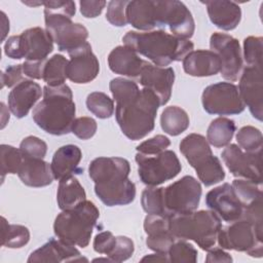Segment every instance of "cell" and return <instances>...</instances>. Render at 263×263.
<instances>
[{
	"mask_svg": "<svg viewBox=\"0 0 263 263\" xmlns=\"http://www.w3.org/2000/svg\"><path fill=\"white\" fill-rule=\"evenodd\" d=\"M109 88L116 102L115 118L123 135L138 141L151 133L160 106L157 96L147 88L140 89L135 81L122 77L112 79Z\"/></svg>",
	"mask_w": 263,
	"mask_h": 263,
	"instance_id": "obj_1",
	"label": "cell"
},
{
	"mask_svg": "<svg viewBox=\"0 0 263 263\" xmlns=\"http://www.w3.org/2000/svg\"><path fill=\"white\" fill-rule=\"evenodd\" d=\"M130 165L122 157H98L88 167L95 183V193L108 205H126L136 197V185L128 179Z\"/></svg>",
	"mask_w": 263,
	"mask_h": 263,
	"instance_id": "obj_2",
	"label": "cell"
},
{
	"mask_svg": "<svg viewBox=\"0 0 263 263\" xmlns=\"http://www.w3.org/2000/svg\"><path fill=\"white\" fill-rule=\"evenodd\" d=\"M125 46L150 60L155 66L165 67L183 59L193 50L190 40L178 38L165 31H128L122 38Z\"/></svg>",
	"mask_w": 263,
	"mask_h": 263,
	"instance_id": "obj_3",
	"label": "cell"
},
{
	"mask_svg": "<svg viewBox=\"0 0 263 263\" xmlns=\"http://www.w3.org/2000/svg\"><path fill=\"white\" fill-rule=\"evenodd\" d=\"M76 106L71 88L66 84L43 87V100L33 109L35 123L47 134L64 136L71 133Z\"/></svg>",
	"mask_w": 263,
	"mask_h": 263,
	"instance_id": "obj_4",
	"label": "cell"
},
{
	"mask_svg": "<svg viewBox=\"0 0 263 263\" xmlns=\"http://www.w3.org/2000/svg\"><path fill=\"white\" fill-rule=\"evenodd\" d=\"M168 227L177 239L193 240L203 251L215 247L222 227L221 219L213 211H193L168 218Z\"/></svg>",
	"mask_w": 263,
	"mask_h": 263,
	"instance_id": "obj_5",
	"label": "cell"
},
{
	"mask_svg": "<svg viewBox=\"0 0 263 263\" xmlns=\"http://www.w3.org/2000/svg\"><path fill=\"white\" fill-rule=\"evenodd\" d=\"M99 217L97 205L92 201L84 200L57 216L53 223L54 234L69 245L86 248Z\"/></svg>",
	"mask_w": 263,
	"mask_h": 263,
	"instance_id": "obj_6",
	"label": "cell"
},
{
	"mask_svg": "<svg viewBox=\"0 0 263 263\" xmlns=\"http://www.w3.org/2000/svg\"><path fill=\"white\" fill-rule=\"evenodd\" d=\"M180 151L195 170L204 186H212L224 180L225 172L220 159L212 152L208 140L199 134H190L180 143Z\"/></svg>",
	"mask_w": 263,
	"mask_h": 263,
	"instance_id": "obj_7",
	"label": "cell"
},
{
	"mask_svg": "<svg viewBox=\"0 0 263 263\" xmlns=\"http://www.w3.org/2000/svg\"><path fill=\"white\" fill-rule=\"evenodd\" d=\"M217 242L224 250L245 252L251 257L263 255V227H258L246 219H238L221 227Z\"/></svg>",
	"mask_w": 263,
	"mask_h": 263,
	"instance_id": "obj_8",
	"label": "cell"
},
{
	"mask_svg": "<svg viewBox=\"0 0 263 263\" xmlns=\"http://www.w3.org/2000/svg\"><path fill=\"white\" fill-rule=\"evenodd\" d=\"M135 159L139 177L147 186H157L172 180L182 170L177 154L172 150H164L153 155L137 152Z\"/></svg>",
	"mask_w": 263,
	"mask_h": 263,
	"instance_id": "obj_9",
	"label": "cell"
},
{
	"mask_svg": "<svg viewBox=\"0 0 263 263\" xmlns=\"http://www.w3.org/2000/svg\"><path fill=\"white\" fill-rule=\"evenodd\" d=\"M155 2V28L168 29L172 35L189 40L194 34L195 23L187 6L178 0Z\"/></svg>",
	"mask_w": 263,
	"mask_h": 263,
	"instance_id": "obj_10",
	"label": "cell"
},
{
	"mask_svg": "<svg viewBox=\"0 0 263 263\" xmlns=\"http://www.w3.org/2000/svg\"><path fill=\"white\" fill-rule=\"evenodd\" d=\"M201 193L200 183L192 176H184L167 187H163L165 216L170 218L195 211L199 205Z\"/></svg>",
	"mask_w": 263,
	"mask_h": 263,
	"instance_id": "obj_11",
	"label": "cell"
},
{
	"mask_svg": "<svg viewBox=\"0 0 263 263\" xmlns=\"http://www.w3.org/2000/svg\"><path fill=\"white\" fill-rule=\"evenodd\" d=\"M205 112L213 115H237L246 106L239 96L238 87L231 82H218L206 86L201 95Z\"/></svg>",
	"mask_w": 263,
	"mask_h": 263,
	"instance_id": "obj_12",
	"label": "cell"
},
{
	"mask_svg": "<svg viewBox=\"0 0 263 263\" xmlns=\"http://www.w3.org/2000/svg\"><path fill=\"white\" fill-rule=\"evenodd\" d=\"M44 21L45 30L60 51L69 52L86 42L87 29L79 23H73L71 17L61 13L44 12Z\"/></svg>",
	"mask_w": 263,
	"mask_h": 263,
	"instance_id": "obj_13",
	"label": "cell"
},
{
	"mask_svg": "<svg viewBox=\"0 0 263 263\" xmlns=\"http://www.w3.org/2000/svg\"><path fill=\"white\" fill-rule=\"evenodd\" d=\"M210 47L221 62V76L229 81H236L242 69V54L236 38L225 33L216 32L210 38Z\"/></svg>",
	"mask_w": 263,
	"mask_h": 263,
	"instance_id": "obj_14",
	"label": "cell"
},
{
	"mask_svg": "<svg viewBox=\"0 0 263 263\" xmlns=\"http://www.w3.org/2000/svg\"><path fill=\"white\" fill-rule=\"evenodd\" d=\"M221 156L234 177L262 184L261 152H246L236 144H229Z\"/></svg>",
	"mask_w": 263,
	"mask_h": 263,
	"instance_id": "obj_15",
	"label": "cell"
},
{
	"mask_svg": "<svg viewBox=\"0 0 263 263\" xmlns=\"http://www.w3.org/2000/svg\"><path fill=\"white\" fill-rule=\"evenodd\" d=\"M239 96L254 118L262 121L263 116V80L262 67L247 66L239 77Z\"/></svg>",
	"mask_w": 263,
	"mask_h": 263,
	"instance_id": "obj_16",
	"label": "cell"
},
{
	"mask_svg": "<svg viewBox=\"0 0 263 263\" xmlns=\"http://www.w3.org/2000/svg\"><path fill=\"white\" fill-rule=\"evenodd\" d=\"M68 53L70 61L67 66V78L72 82L77 84L88 83L98 76L100 63L87 41Z\"/></svg>",
	"mask_w": 263,
	"mask_h": 263,
	"instance_id": "obj_17",
	"label": "cell"
},
{
	"mask_svg": "<svg viewBox=\"0 0 263 263\" xmlns=\"http://www.w3.org/2000/svg\"><path fill=\"white\" fill-rule=\"evenodd\" d=\"M205 204L221 220L228 223L241 219L243 214V206L229 183L210 190L205 195Z\"/></svg>",
	"mask_w": 263,
	"mask_h": 263,
	"instance_id": "obj_18",
	"label": "cell"
},
{
	"mask_svg": "<svg viewBox=\"0 0 263 263\" xmlns=\"http://www.w3.org/2000/svg\"><path fill=\"white\" fill-rule=\"evenodd\" d=\"M137 80L143 88L153 91L159 99L160 106H163L172 96L175 71L172 67H158L146 62Z\"/></svg>",
	"mask_w": 263,
	"mask_h": 263,
	"instance_id": "obj_19",
	"label": "cell"
},
{
	"mask_svg": "<svg viewBox=\"0 0 263 263\" xmlns=\"http://www.w3.org/2000/svg\"><path fill=\"white\" fill-rule=\"evenodd\" d=\"M87 262L75 246L69 245L63 240L50 238L39 249L31 253L28 262Z\"/></svg>",
	"mask_w": 263,
	"mask_h": 263,
	"instance_id": "obj_20",
	"label": "cell"
},
{
	"mask_svg": "<svg viewBox=\"0 0 263 263\" xmlns=\"http://www.w3.org/2000/svg\"><path fill=\"white\" fill-rule=\"evenodd\" d=\"M43 90L33 80H24L14 86L8 95V108L16 118H23L40 99Z\"/></svg>",
	"mask_w": 263,
	"mask_h": 263,
	"instance_id": "obj_21",
	"label": "cell"
},
{
	"mask_svg": "<svg viewBox=\"0 0 263 263\" xmlns=\"http://www.w3.org/2000/svg\"><path fill=\"white\" fill-rule=\"evenodd\" d=\"M24 58L26 61L46 60L53 50V40L49 33L40 27L25 30L22 34Z\"/></svg>",
	"mask_w": 263,
	"mask_h": 263,
	"instance_id": "obj_22",
	"label": "cell"
},
{
	"mask_svg": "<svg viewBox=\"0 0 263 263\" xmlns=\"http://www.w3.org/2000/svg\"><path fill=\"white\" fill-rule=\"evenodd\" d=\"M147 61L128 46H117L108 55V65L112 72L129 78L138 79Z\"/></svg>",
	"mask_w": 263,
	"mask_h": 263,
	"instance_id": "obj_23",
	"label": "cell"
},
{
	"mask_svg": "<svg viewBox=\"0 0 263 263\" xmlns=\"http://www.w3.org/2000/svg\"><path fill=\"white\" fill-rule=\"evenodd\" d=\"M206 6L211 22L219 29L231 31L235 29L241 20V9L233 1L214 0L201 2Z\"/></svg>",
	"mask_w": 263,
	"mask_h": 263,
	"instance_id": "obj_24",
	"label": "cell"
},
{
	"mask_svg": "<svg viewBox=\"0 0 263 263\" xmlns=\"http://www.w3.org/2000/svg\"><path fill=\"white\" fill-rule=\"evenodd\" d=\"M183 69L194 77L213 76L220 72L221 62L212 50H192L183 59Z\"/></svg>",
	"mask_w": 263,
	"mask_h": 263,
	"instance_id": "obj_25",
	"label": "cell"
},
{
	"mask_svg": "<svg viewBox=\"0 0 263 263\" xmlns=\"http://www.w3.org/2000/svg\"><path fill=\"white\" fill-rule=\"evenodd\" d=\"M82 158L80 148L73 144H68L60 147L53 154L50 163L53 178L58 181L73 176V174H81L82 168L79 167V162Z\"/></svg>",
	"mask_w": 263,
	"mask_h": 263,
	"instance_id": "obj_26",
	"label": "cell"
},
{
	"mask_svg": "<svg viewBox=\"0 0 263 263\" xmlns=\"http://www.w3.org/2000/svg\"><path fill=\"white\" fill-rule=\"evenodd\" d=\"M17 175L25 185L35 188L48 186L54 179L50 164L38 158L24 157Z\"/></svg>",
	"mask_w": 263,
	"mask_h": 263,
	"instance_id": "obj_27",
	"label": "cell"
},
{
	"mask_svg": "<svg viewBox=\"0 0 263 263\" xmlns=\"http://www.w3.org/2000/svg\"><path fill=\"white\" fill-rule=\"evenodd\" d=\"M126 20L135 29L144 32L155 28V2L145 0L128 1L126 10Z\"/></svg>",
	"mask_w": 263,
	"mask_h": 263,
	"instance_id": "obj_28",
	"label": "cell"
},
{
	"mask_svg": "<svg viewBox=\"0 0 263 263\" xmlns=\"http://www.w3.org/2000/svg\"><path fill=\"white\" fill-rule=\"evenodd\" d=\"M84 200H86L85 190L74 176L60 180L57 201L62 211L71 210Z\"/></svg>",
	"mask_w": 263,
	"mask_h": 263,
	"instance_id": "obj_29",
	"label": "cell"
},
{
	"mask_svg": "<svg viewBox=\"0 0 263 263\" xmlns=\"http://www.w3.org/2000/svg\"><path fill=\"white\" fill-rule=\"evenodd\" d=\"M235 130V122L232 119L221 116L210 123L206 130V140L214 147L222 148L230 144Z\"/></svg>",
	"mask_w": 263,
	"mask_h": 263,
	"instance_id": "obj_30",
	"label": "cell"
},
{
	"mask_svg": "<svg viewBox=\"0 0 263 263\" xmlns=\"http://www.w3.org/2000/svg\"><path fill=\"white\" fill-rule=\"evenodd\" d=\"M189 124L190 120L187 112L178 106L166 107L160 115V126L162 130L173 137L184 133Z\"/></svg>",
	"mask_w": 263,
	"mask_h": 263,
	"instance_id": "obj_31",
	"label": "cell"
},
{
	"mask_svg": "<svg viewBox=\"0 0 263 263\" xmlns=\"http://www.w3.org/2000/svg\"><path fill=\"white\" fill-rule=\"evenodd\" d=\"M2 246L10 249H18L26 246L30 240V231L26 226L9 224L4 217H1Z\"/></svg>",
	"mask_w": 263,
	"mask_h": 263,
	"instance_id": "obj_32",
	"label": "cell"
},
{
	"mask_svg": "<svg viewBox=\"0 0 263 263\" xmlns=\"http://www.w3.org/2000/svg\"><path fill=\"white\" fill-rule=\"evenodd\" d=\"M69 61L62 54H54L47 60L43 73V80L48 86L64 84L67 78V66Z\"/></svg>",
	"mask_w": 263,
	"mask_h": 263,
	"instance_id": "obj_33",
	"label": "cell"
},
{
	"mask_svg": "<svg viewBox=\"0 0 263 263\" xmlns=\"http://www.w3.org/2000/svg\"><path fill=\"white\" fill-rule=\"evenodd\" d=\"M233 191L243 209L262 198L261 184L251 180L235 179L231 184Z\"/></svg>",
	"mask_w": 263,
	"mask_h": 263,
	"instance_id": "obj_34",
	"label": "cell"
},
{
	"mask_svg": "<svg viewBox=\"0 0 263 263\" xmlns=\"http://www.w3.org/2000/svg\"><path fill=\"white\" fill-rule=\"evenodd\" d=\"M87 109L98 118H110L114 113V102L106 93L101 91L90 92L86 98Z\"/></svg>",
	"mask_w": 263,
	"mask_h": 263,
	"instance_id": "obj_35",
	"label": "cell"
},
{
	"mask_svg": "<svg viewBox=\"0 0 263 263\" xmlns=\"http://www.w3.org/2000/svg\"><path fill=\"white\" fill-rule=\"evenodd\" d=\"M141 204L147 214L166 217L163 205V187L148 186L144 189L141 196Z\"/></svg>",
	"mask_w": 263,
	"mask_h": 263,
	"instance_id": "obj_36",
	"label": "cell"
},
{
	"mask_svg": "<svg viewBox=\"0 0 263 263\" xmlns=\"http://www.w3.org/2000/svg\"><path fill=\"white\" fill-rule=\"evenodd\" d=\"M236 141L240 149L246 152H261L263 137L259 128L246 125L238 129L236 134Z\"/></svg>",
	"mask_w": 263,
	"mask_h": 263,
	"instance_id": "obj_37",
	"label": "cell"
},
{
	"mask_svg": "<svg viewBox=\"0 0 263 263\" xmlns=\"http://www.w3.org/2000/svg\"><path fill=\"white\" fill-rule=\"evenodd\" d=\"M1 150V175L2 180H4L7 174H17L24 157L20 148H15L10 145L2 144L0 146Z\"/></svg>",
	"mask_w": 263,
	"mask_h": 263,
	"instance_id": "obj_38",
	"label": "cell"
},
{
	"mask_svg": "<svg viewBox=\"0 0 263 263\" xmlns=\"http://www.w3.org/2000/svg\"><path fill=\"white\" fill-rule=\"evenodd\" d=\"M197 255V250L184 239H176L167 252L170 262L179 263H195Z\"/></svg>",
	"mask_w": 263,
	"mask_h": 263,
	"instance_id": "obj_39",
	"label": "cell"
},
{
	"mask_svg": "<svg viewBox=\"0 0 263 263\" xmlns=\"http://www.w3.org/2000/svg\"><path fill=\"white\" fill-rule=\"evenodd\" d=\"M263 38L249 36L243 40V58L248 66L262 67Z\"/></svg>",
	"mask_w": 263,
	"mask_h": 263,
	"instance_id": "obj_40",
	"label": "cell"
},
{
	"mask_svg": "<svg viewBox=\"0 0 263 263\" xmlns=\"http://www.w3.org/2000/svg\"><path fill=\"white\" fill-rule=\"evenodd\" d=\"M20 150L25 158L43 159L47 152V144L35 136H28L20 144Z\"/></svg>",
	"mask_w": 263,
	"mask_h": 263,
	"instance_id": "obj_41",
	"label": "cell"
},
{
	"mask_svg": "<svg viewBox=\"0 0 263 263\" xmlns=\"http://www.w3.org/2000/svg\"><path fill=\"white\" fill-rule=\"evenodd\" d=\"M135 251V245L134 241L123 235L116 236L115 246L108 255V257L112 260V262H123L127 259H129Z\"/></svg>",
	"mask_w": 263,
	"mask_h": 263,
	"instance_id": "obj_42",
	"label": "cell"
},
{
	"mask_svg": "<svg viewBox=\"0 0 263 263\" xmlns=\"http://www.w3.org/2000/svg\"><path fill=\"white\" fill-rule=\"evenodd\" d=\"M128 1L125 0H113L108 3L107 6V12H106V18L107 21L115 26V27H124L127 24L126 20V6Z\"/></svg>",
	"mask_w": 263,
	"mask_h": 263,
	"instance_id": "obj_43",
	"label": "cell"
},
{
	"mask_svg": "<svg viewBox=\"0 0 263 263\" xmlns=\"http://www.w3.org/2000/svg\"><path fill=\"white\" fill-rule=\"evenodd\" d=\"M171 145V141L167 137L163 135H156L137 146V152L146 154V155H153L160 153Z\"/></svg>",
	"mask_w": 263,
	"mask_h": 263,
	"instance_id": "obj_44",
	"label": "cell"
},
{
	"mask_svg": "<svg viewBox=\"0 0 263 263\" xmlns=\"http://www.w3.org/2000/svg\"><path fill=\"white\" fill-rule=\"evenodd\" d=\"M98 124L93 118L82 116L74 120L71 132L81 140H88L95 136Z\"/></svg>",
	"mask_w": 263,
	"mask_h": 263,
	"instance_id": "obj_45",
	"label": "cell"
},
{
	"mask_svg": "<svg viewBox=\"0 0 263 263\" xmlns=\"http://www.w3.org/2000/svg\"><path fill=\"white\" fill-rule=\"evenodd\" d=\"M176 239L177 238L172 234V232L168 231L155 235H147L146 245L148 249L156 253L167 254L168 250L171 249Z\"/></svg>",
	"mask_w": 263,
	"mask_h": 263,
	"instance_id": "obj_46",
	"label": "cell"
},
{
	"mask_svg": "<svg viewBox=\"0 0 263 263\" xmlns=\"http://www.w3.org/2000/svg\"><path fill=\"white\" fill-rule=\"evenodd\" d=\"M144 230L147 235H155L168 232V218L160 215L148 214L144 220Z\"/></svg>",
	"mask_w": 263,
	"mask_h": 263,
	"instance_id": "obj_47",
	"label": "cell"
},
{
	"mask_svg": "<svg viewBox=\"0 0 263 263\" xmlns=\"http://www.w3.org/2000/svg\"><path fill=\"white\" fill-rule=\"evenodd\" d=\"M26 80L23 65H11L8 66L4 72L1 73V87H14L22 81Z\"/></svg>",
	"mask_w": 263,
	"mask_h": 263,
	"instance_id": "obj_48",
	"label": "cell"
},
{
	"mask_svg": "<svg viewBox=\"0 0 263 263\" xmlns=\"http://www.w3.org/2000/svg\"><path fill=\"white\" fill-rule=\"evenodd\" d=\"M116 236L111 231H102L98 233L93 238V250L99 254H105L108 256L115 246Z\"/></svg>",
	"mask_w": 263,
	"mask_h": 263,
	"instance_id": "obj_49",
	"label": "cell"
},
{
	"mask_svg": "<svg viewBox=\"0 0 263 263\" xmlns=\"http://www.w3.org/2000/svg\"><path fill=\"white\" fill-rule=\"evenodd\" d=\"M43 6L44 12L61 13L71 18L76 12L75 2L73 1H43Z\"/></svg>",
	"mask_w": 263,
	"mask_h": 263,
	"instance_id": "obj_50",
	"label": "cell"
},
{
	"mask_svg": "<svg viewBox=\"0 0 263 263\" xmlns=\"http://www.w3.org/2000/svg\"><path fill=\"white\" fill-rule=\"evenodd\" d=\"M4 53L13 60H21L24 58V49L22 43V37L14 35L9 37L4 44Z\"/></svg>",
	"mask_w": 263,
	"mask_h": 263,
	"instance_id": "obj_51",
	"label": "cell"
},
{
	"mask_svg": "<svg viewBox=\"0 0 263 263\" xmlns=\"http://www.w3.org/2000/svg\"><path fill=\"white\" fill-rule=\"evenodd\" d=\"M46 62L47 59L41 61H25L22 64L25 77L31 79H43V73Z\"/></svg>",
	"mask_w": 263,
	"mask_h": 263,
	"instance_id": "obj_52",
	"label": "cell"
},
{
	"mask_svg": "<svg viewBox=\"0 0 263 263\" xmlns=\"http://www.w3.org/2000/svg\"><path fill=\"white\" fill-rule=\"evenodd\" d=\"M106 1H87L83 0L79 2L80 12L86 18H93L100 15L106 6Z\"/></svg>",
	"mask_w": 263,
	"mask_h": 263,
	"instance_id": "obj_53",
	"label": "cell"
},
{
	"mask_svg": "<svg viewBox=\"0 0 263 263\" xmlns=\"http://www.w3.org/2000/svg\"><path fill=\"white\" fill-rule=\"evenodd\" d=\"M208 255L205 257V262H232L233 259L227 252L222 248H212L208 251Z\"/></svg>",
	"mask_w": 263,
	"mask_h": 263,
	"instance_id": "obj_54",
	"label": "cell"
},
{
	"mask_svg": "<svg viewBox=\"0 0 263 263\" xmlns=\"http://www.w3.org/2000/svg\"><path fill=\"white\" fill-rule=\"evenodd\" d=\"M145 261H148V262H170V259H168L167 254L156 253L155 252V254L146 255L145 257H143L141 259V262H145Z\"/></svg>",
	"mask_w": 263,
	"mask_h": 263,
	"instance_id": "obj_55",
	"label": "cell"
},
{
	"mask_svg": "<svg viewBox=\"0 0 263 263\" xmlns=\"http://www.w3.org/2000/svg\"><path fill=\"white\" fill-rule=\"evenodd\" d=\"M0 14H1V24H2V26H1V29H2L1 41H4V39L6 37V34L9 31V21H8V18L6 17V15H5V13L3 11H1Z\"/></svg>",
	"mask_w": 263,
	"mask_h": 263,
	"instance_id": "obj_56",
	"label": "cell"
},
{
	"mask_svg": "<svg viewBox=\"0 0 263 263\" xmlns=\"http://www.w3.org/2000/svg\"><path fill=\"white\" fill-rule=\"evenodd\" d=\"M1 107H2V125H1V128H4L7 121L9 120V113L8 112L6 113V111H8V110L5 107L4 103H1Z\"/></svg>",
	"mask_w": 263,
	"mask_h": 263,
	"instance_id": "obj_57",
	"label": "cell"
},
{
	"mask_svg": "<svg viewBox=\"0 0 263 263\" xmlns=\"http://www.w3.org/2000/svg\"><path fill=\"white\" fill-rule=\"evenodd\" d=\"M93 262H112V260L108 257V258H97L92 260Z\"/></svg>",
	"mask_w": 263,
	"mask_h": 263,
	"instance_id": "obj_58",
	"label": "cell"
}]
</instances>
